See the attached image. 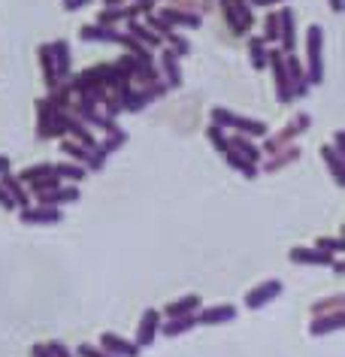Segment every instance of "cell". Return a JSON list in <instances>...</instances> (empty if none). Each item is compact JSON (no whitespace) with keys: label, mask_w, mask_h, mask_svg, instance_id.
Returning <instances> with one entry per match:
<instances>
[{"label":"cell","mask_w":345,"mask_h":357,"mask_svg":"<svg viewBox=\"0 0 345 357\" xmlns=\"http://www.w3.org/2000/svg\"><path fill=\"white\" fill-rule=\"evenodd\" d=\"M306 79L309 88L324 82V28L309 24L306 31Z\"/></svg>","instance_id":"6da1fadb"},{"label":"cell","mask_w":345,"mask_h":357,"mask_svg":"<svg viewBox=\"0 0 345 357\" xmlns=\"http://www.w3.org/2000/svg\"><path fill=\"white\" fill-rule=\"evenodd\" d=\"M212 124H218V128H233V130H240L243 137H249V139H258V137H267V124L258 121V119H245V115H236V112H230L224 109V106H212Z\"/></svg>","instance_id":"7a4b0ae2"},{"label":"cell","mask_w":345,"mask_h":357,"mask_svg":"<svg viewBox=\"0 0 345 357\" xmlns=\"http://www.w3.org/2000/svg\"><path fill=\"white\" fill-rule=\"evenodd\" d=\"M309 128H312V115L309 112H297L294 119H291L285 128H282L279 133H273V137L263 142V149H261V155L267 158V155H273V151H279V149H285V146H291L300 133H306Z\"/></svg>","instance_id":"3957f363"},{"label":"cell","mask_w":345,"mask_h":357,"mask_svg":"<svg viewBox=\"0 0 345 357\" xmlns=\"http://www.w3.org/2000/svg\"><path fill=\"white\" fill-rule=\"evenodd\" d=\"M61 151H64L70 160L82 164L85 169H94V173H100V169L106 167V158H109L100 149V142H97L94 149H88V146H82V142H76V139H61Z\"/></svg>","instance_id":"277c9868"},{"label":"cell","mask_w":345,"mask_h":357,"mask_svg":"<svg viewBox=\"0 0 345 357\" xmlns=\"http://www.w3.org/2000/svg\"><path fill=\"white\" fill-rule=\"evenodd\" d=\"M267 67L276 76V100L279 103H291V88H288V70H285V52L282 49H270L267 52Z\"/></svg>","instance_id":"5b68a950"},{"label":"cell","mask_w":345,"mask_h":357,"mask_svg":"<svg viewBox=\"0 0 345 357\" xmlns=\"http://www.w3.org/2000/svg\"><path fill=\"white\" fill-rule=\"evenodd\" d=\"M224 19H227V28L233 33H249L252 24H254V13L245 0H233V3H224Z\"/></svg>","instance_id":"8992f818"},{"label":"cell","mask_w":345,"mask_h":357,"mask_svg":"<svg viewBox=\"0 0 345 357\" xmlns=\"http://www.w3.org/2000/svg\"><path fill=\"white\" fill-rule=\"evenodd\" d=\"M161 309H146L143 312V318H139V324H137V339L134 342L139 348H152V342L158 339V330H161Z\"/></svg>","instance_id":"52a82bcc"},{"label":"cell","mask_w":345,"mask_h":357,"mask_svg":"<svg viewBox=\"0 0 345 357\" xmlns=\"http://www.w3.org/2000/svg\"><path fill=\"white\" fill-rule=\"evenodd\" d=\"M19 218H22V225H28V227L61 225V221H64V212L58 206H24V209H19Z\"/></svg>","instance_id":"ba28073f"},{"label":"cell","mask_w":345,"mask_h":357,"mask_svg":"<svg viewBox=\"0 0 345 357\" xmlns=\"http://www.w3.org/2000/svg\"><path fill=\"white\" fill-rule=\"evenodd\" d=\"M282 294V282L279 279H267V282H261L258 288H252L249 294H245V309H263L267 303H273Z\"/></svg>","instance_id":"9c48e42d"},{"label":"cell","mask_w":345,"mask_h":357,"mask_svg":"<svg viewBox=\"0 0 345 357\" xmlns=\"http://www.w3.org/2000/svg\"><path fill=\"white\" fill-rule=\"evenodd\" d=\"M285 70H288V88H291V97H306V94H309V79H306L303 64H300L294 55H285Z\"/></svg>","instance_id":"30bf717a"},{"label":"cell","mask_w":345,"mask_h":357,"mask_svg":"<svg viewBox=\"0 0 345 357\" xmlns=\"http://www.w3.org/2000/svg\"><path fill=\"white\" fill-rule=\"evenodd\" d=\"M291 264L297 266H330L333 264V255L330 252H321V248H291L288 252Z\"/></svg>","instance_id":"8fae6325"},{"label":"cell","mask_w":345,"mask_h":357,"mask_svg":"<svg viewBox=\"0 0 345 357\" xmlns=\"http://www.w3.org/2000/svg\"><path fill=\"white\" fill-rule=\"evenodd\" d=\"M100 348H106V351L115 354V357H139V351H143L134 339H125L118 333H103L100 336Z\"/></svg>","instance_id":"7c38bea8"},{"label":"cell","mask_w":345,"mask_h":357,"mask_svg":"<svg viewBox=\"0 0 345 357\" xmlns=\"http://www.w3.org/2000/svg\"><path fill=\"white\" fill-rule=\"evenodd\" d=\"M279 43L285 55H294L297 49V24H294V13L291 10H279Z\"/></svg>","instance_id":"4fadbf2b"},{"label":"cell","mask_w":345,"mask_h":357,"mask_svg":"<svg viewBox=\"0 0 345 357\" xmlns=\"http://www.w3.org/2000/svg\"><path fill=\"white\" fill-rule=\"evenodd\" d=\"M236 318V306L230 303H221V306H206L197 312V324L203 327H215V324H230Z\"/></svg>","instance_id":"5bb4252c"},{"label":"cell","mask_w":345,"mask_h":357,"mask_svg":"<svg viewBox=\"0 0 345 357\" xmlns=\"http://www.w3.org/2000/svg\"><path fill=\"white\" fill-rule=\"evenodd\" d=\"M345 327V312H330V315H315L309 324V336H327V333H339Z\"/></svg>","instance_id":"9a60e30c"},{"label":"cell","mask_w":345,"mask_h":357,"mask_svg":"<svg viewBox=\"0 0 345 357\" xmlns=\"http://www.w3.org/2000/svg\"><path fill=\"white\" fill-rule=\"evenodd\" d=\"M82 194H79V188L76 185H58V188H52V191H46V194H40V206H64V203H76Z\"/></svg>","instance_id":"2e32d148"},{"label":"cell","mask_w":345,"mask_h":357,"mask_svg":"<svg viewBox=\"0 0 345 357\" xmlns=\"http://www.w3.org/2000/svg\"><path fill=\"white\" fill-rule=\"evenodd\" d=\"M200 309H203V300H200V294H188V297H179L176 303H167L161 315H164V318H179V315H197Z\"/></svg>","instance_id":"e0dca14e"},{"label":"cell","mask_w":345,"mask_h":357,"mask_svg":"<svg viewBox=\"0 0 345 357\" xmlns=\"http://www.w3.org/2000/svg\"><path fill=\"white\" fill-rule=\"evenodd\" d=\"M52 49V58H55V70H58V79L67 82L70 79V67H73V58H70V43L67 40H55L49 43Z\"/></svg>","instance_id":"ac0fdd59"},{"label":"cell","mask_w":345,"mask_h":357,"mask_svg":"<svg viewBox=\"0 0 345 357\" xmlns=\"http://www.w3.org/2000/svg\"><path fill=\"white\" fill-rule=\"evenodd\" d=\"M200 327L197 324V315H179V318H167L161 321V330H158V336H167V339H176L182 333H188V330Z\"/></svg>","instance_id":"d6986e66"},{"label":"cell","mask_w":345,"mask_h":357,"mask_svg":"<svg viewBox=\"0 0 345 357\" xmlns=\"http://www.w3.org/2000/svg\"><path fill=\"white\" fill-rule=\"evenodd\" d=\"M161 73L167 79V88H182V64H179V55L170 49L161 52Z\"/></svg>","instance_id":"ffe728a7"},{"label":"cell","mask_w":345,"mask_h":357,"mask_svg":"<svg viewBox=\"0 0 345 357\" xmlns=\"http://www.w3.org/2000/svg\"><path fill=\"white\" fill-rule=\"evenodd\" d=\"M300 155H303V149L300 146H285V149H279V151H273V155H267V160H263V169L267 173H276V169H282L285 164H294V160H300Z\"/></svg>","instance_id":"44dd1931"},{"label":"cell","mask_w":345,"mask_h":357,"mask_svg":"<svg viewBox=\"0 0 345 357\" xmlns=\"http://www.w3.org/2000/svg\"><path fill=\"white\" fill-rule=\"evenodd\" d=\"M161 19L170 24V28H200V13H188V10H176V6H167L161 10Z\"/></svg>","instance_id":"7402d4cb"},{"label":"cell","mask_w":345,"mask_h":357,"mask_svg":"<svg viewBox=\"0 0 345 357\" xmlns=\"http://www.w3.org/2000/svg\"><path fill=\"white\" fill-rule=\"evenodd\" d=\"M79 37L88 40V43H121L125 33H118V28H103V24H82Z\"/></svg>","instance_id":"603a6c76"},{"label":"cell","mask_w":345,"mask_h":357,"mask_svg":"<svg viewBox=\"0 0 345 357\" xmlns=\"http://www.w3.org/2000/svg\"><path fill=\"white\" fill-rule=\"evenodd\" d=\"M52 121H55V106H52L49 97H40L37 100V139H49Z\"/></svg>","instance_id":"cb8c5ba5"},{"label":"cell","mask_w":345,"mask_h":357,"mask_svg":"<svg viewBox=\"0 0 345 357\" xmlns=\"http://www.w3.org/2000/svg\"><path fill=\"white\" fill-rule=\"evenodd\" d=\"M227 149H233L236 155L245 158V160H252V164H258V160L263 158V155H261V149L254 146V139L243 137V133H236V137H230V139H227Z\"/></svg>","instance_id":"d4e9b609"},{"label":"cell","mask_w":345,"mask_h":357,"mask_svg":"<svg viewBox=\"0 0 345 357\" xmlns=\"http://www.w3.org/2000/svg\"><path fill=\"white\" fill-rule=\"evenodd\" d=\"M128 33H130V37H134L137 43H143L146 49H158V46H161V43H164V40L158 37L155 31H148V28H146V24L139 22V19H130V22H128Z\"/></svg>","instance_id":"484cf974"},{"label":"cell","mask_w":345,"mask_h":357,"mask_svg":"<svg viewBox=\"0 0 345 357\" xmlns=\"http://www.w3.org/2000/svg\"><path fill=\"white\" fill-rule=\"evenodd\" d=\"M0 185H3V188L13 194V200L19 203V209L31 206V194H28V188H24V185L19 182V176H13V173H3V176H0Z\"/></svg>","instance_id":"4316f807"},{"label":"cell","mask_w":345,"mask_h":357,"mask_svg":"<svg viewBox=\"0 0 345 357\" xmlns=\"http://www.w3.org/2000/svg\"><path fill=\"white\" fill-rule=\"evenodd\" d=\"M37 55H40L43 76H46V88L52 91V88H55V85H61V79H58V70H55V58H52V49H49V46H40V49H37Z\"/></svg>","instance_id":"83f0119b"},{"label":"cell","mask_w":345,"mask_h":357,"mask_svg":"<svg viewBox=\"0 0 345 357\" xmlns=\"http://www.w3.org/2000/svg\"><path fill=\"white\" fill-rule=\"evenodd\" d=\"M321 158H324L327 169H330V176L336 178V185H345V167H342V155H339V151H336L333 146H324Z\"/></svg>","instance_id":"f1b7e54d"},{"label":"cell","mask_w":345,"mask_h":357,"mask_svg":"<svg viewBox=\"0 0 345 357\" xmlns=\"http://www.w3.org/2000/svg\"><path fill=\"white\" fill-rule=\"evenodd\" d=\"M224 160H227V167H230V169H236V173H243L245 178H258V164H252V160L240 158L233 149H227V151H224Z\"/></svg>","instance_id":"f546056e"},{"label":"cell","mask_w":345,"mask_h":357,"mask_svg":"<svg viewBox=\"0 0 345 357\" xmlns=\"http://www.w3.org/2000/svg\"><path fill=\"white\" fill-rule=\"evenodd\" d=\"M55 173H58V178H70V185H76L85 178L88 169L82 164H76V160H61V164H55Z\"/></svg>","instance_id":"4dcf8cb0"},{"label":"cell","mask_w":345,"mask_h":357,"mask_svg":"<svg viewBox=\"0 0 345 357\" xmlns=\"http://www.w3.org/2000/svg\"><path fill=\"white\" fill-rule=\"evenodd\" d=\"M267 43H263L261 37H252L249 40V58H252V67L254 70H263L267 67Z\"/></svg>","instance_id":"1f68e13d"},{"label":"cell","mask_w":345,"mask_h":357,"mask_svg":"<svg viewBox=\"0 0 345 357\" xmlns=\"http://www.w3.org/2000/svg\"><path fill=\"white\" fill-rule=\"evenodd\" d=\"M55 173V164H33V167H28V169H22V176H19V182L22 185H31V182H37V178H46V176H52Z\"/></svg>","instance_id":"d6a6232c"},{"label":"cell","mask_w":345,"mask_h":357,"mask_svg":"<svg viewBox=\"0 0 345 357\" xmlns=\"http://www.w3.org/2000/svg\"><path fill=\"white\" fill-rule=\"evenodd\" d=\"M345 309V297L342 294H336V297H324L321 303H315L312 306V318L315 315H330V312H342Z\"/></svg>","instance_id":"836d02e7"},{"label":"cell","mask_w":345,"mask_h":357,"mask_svg":"<svg viewBox=\"0 0 345 357\" xmlns=\"http://www.w3.org/2000/svg\"><path fill=\"white\" fill-rule=\"evenodd\" d=\"M125 142H128V130H112V133H106V139L100 142V149L106 151V155H112V151H118L121 146H125Z\"/></svg>","instance_id":"e575fe53"},{"label":"cell","mask_w":345,"mask_h":357,"mask_svg":"<svg viewBox=\"0 0 345 357\" xmlns=\"http://www.w3.org/2000/svg\"><path fill=\"white\" fill-rule=\"evenodd\" d=\"M263 43H279V13H270L263 19Z\"/></svg>","instance_id":"d590c367"},{"label":"cell","mask_w":345,"mask_h":357,"mask_svg":"<svg viewBox=\"0 0 345 357\" xmlns=\"http://www.w3.org/2000/svg\"><path fill=\"white\" fill-rule=\"evenodd\" d=\"M167 43H170V52H176V55H179V58H185V55H191V43L188 40H185V37H179V33H176V31H170V33H167V37H164Z\"/></svg>","instance_id":"8d00e7d4"},{"label":"cell","mask_w":345,"mask_h":357,"mask_svg":"<svg viewBox=\"0 0 345 357\" xmlns=\"http://www.w3.org/2000/svg\"><path fill=\"white\" fill-rule=\"evenodd\" d=\"M206 139H209L212 146L218 149V155H224V151H227V137H224V128H218V124H209Z\"/></svg>","instance_id":"74e56055"},{"label":"cell","mask_w":345,"mask_h":357,"mask_svg":"<svg viewBox=\"0 0 345 357\" xmlns=\"http://www.w3.org/2000/svg\"><path fill=\"white\" fill-rule=\"evenodd\" d=\"M315 248H321V252H330V255H339L342 248H345V243H342V236H321L315 243Z\"/></svg>","instance_id":"f35d334b"},{"label":"cell","mask_w":345,"mask_h":357,"mask_svg":"<svg viewBox=\"0 0 345 357\" xmlns=\"http://www.w3.org/2000/svg\"><path fill=\"white\" fill-rule=\"evenodd\" d=\"M76 354H79V357H115V354L106 351V348H100V345H91V342L76 345Z\"/></svg>","instance_id":"ab89813d"},{"label":"cell","mask_w":345,"mask_h":357,"mask_svg":"<svg viewBox=\"0 0 345 357\" xmlns=\"http://www.w3.org/2000/svg\"><path fill=\"white\" fill-rule=\"evenodd\" d=\"M46 348L52 351V357H79L76 351H70V348H67L64 342H61V339H49Z\"/></svg>","instance_id":"60d3db41"},{"label":"cell","mask_w":345,"mask_h":357,"mask_svg":"<svg viewBox=\"0 0 345 357\" xmlns=\"http://www.w3.org/2000/svg\"><path fill=\"white\" fill-rule=\"evenodd\" d=\"M0 206H3L6 212H15V209H19V203H15V200H13V194H10V191H6V188H3V185H0Z\"/></svg>","instance_id":"b9f144b4"},{"label":"cell","mask_w":345,"mask_h":357,"mask_svg":"<svg viewBox=\"0 0 345 357\" xmlns=\"http://www.w3.org/2000/svg\"><path fill=\"white\" fill-rule=\"evenodd\" d=\"M170 6H176V10H188V13H197V3H194V0H170Z\"/></svg>","instance_id":"7bdbcfd3"},{"label":"cell","mask_w":345,"mask_h":357,"mask_svg":"<svg viewBox=\"0 0 345 357\" xmlns=\"http://www.w3.org/2000/svg\"><path fill=\"white\" fill-rule=\"evenodd\" d=\"M31 357H52V351L46 348V342H37V345L31 348Z\"/></svg>","instance_id":"ee69618b"},{"label":"cell","mask_w":345,"mask_h":357,"mask_svg":"<svg viewBox=\"0 0 345 357\" xmlns=\"http://www.w3.org/2000/svg\"><path fill=\"white\" fill-rule=\"evenodd\" d=\"M85 3H91V0H64V10L73 13V10H82Z\"/></svg>","instance_id":"f6af8a7d"},{"label":"cell","mask_w":345,"mask_h":357,"mask_svg":"<svg viewBox=\"0 0 345 357\" xmlns=\"http://www.w3.org/2000/svg\"><path fill=\"white\" fill-rule=\"evenodd\" d=\"M333 149L339 151V155L345 151V137H342V130H336V137H333Z\"/></svg>","instance_id":"bcb514c9"},{"label":"cell","mask_w":345,"mask_h":357,"mask_svg":"<svg viewBox=\"0 0 345 357\" xmlns=\"http://www.w3.org/2000/svg\"><path fill=\"white\" fill-rule=\"evenodd\" d=\"M249 6H273V3H282V0H245Z\"/></svg>","instance_id":"7dc6e473"},{"label":"cell","mask_w":345,"mask_h":357,"mask_svg":"<svg viewBox=\"0 0 345 357\" xmlns=\"http://www.w3.org/2000/svg\"><path fill=\"white\" fill-rule=\"evenodd\" d=\"M10 158H6V155H0V176H3V173H10Z\"/></svg>","instance_id":"c3c4849f"},{"label":"cell","mask_w":345,"mask_h":357,"mask_svg":"<svg viewBox=\"0 0 345 357\" xmlns=\"http://www.w3.org/2000/svg\"><path fill=\"white\" fill-rule=\"evenodd\" d=\"M330 266H333V273H336V275H342V270H345V264L339 261V257H333V264H330Z\"/></svg>","instance_id":"681fc988"},{"label":"cell","mask_w":345,"mask_h":357,"mask_svg":"<svg viewBox=\"0 0 345 357\" xmlns=\"http://www.w3.org/2000/svg\"><path fill=\"white\" fill-rule=\"evenodd\" d=\"M330 10H333L336 15H339V13H342V0H330Z\"/></svg>","instance_id":"f907efd6"}]
</instances>
